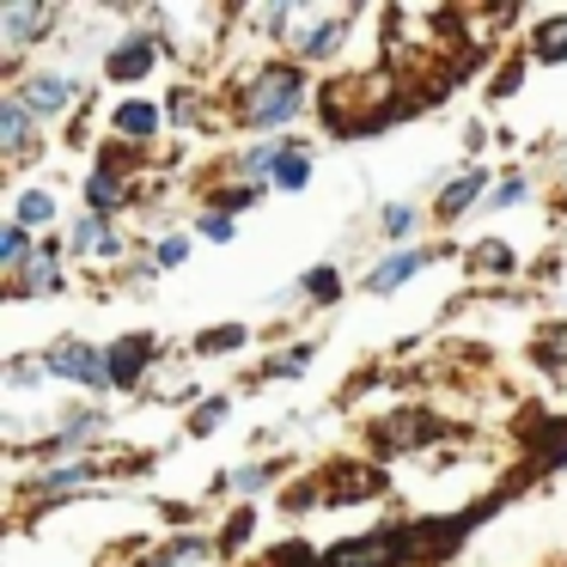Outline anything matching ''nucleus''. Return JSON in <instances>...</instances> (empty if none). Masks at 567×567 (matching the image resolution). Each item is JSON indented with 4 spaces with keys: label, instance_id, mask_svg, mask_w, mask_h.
Wrapping results in <instances>:
<instances>
[{
    "label": "nucleus",
    "instance_id": "f257e3e1",
    "mask_svg": "<svg viewBox=\"0 0 567 567\" xmlns=\"http://www.w3.org/2000/svg\"><path fill=\"white\" fill-rule=\"evenodd\" d=\"M299 104H306V74L299 68H262L245 86V99H238V123H250V128L293 123Z\"/></svg>",
    "mask_w": 567,
    "mask_h": 567
},
{
    "label": "nucleus",
    "instance_id": "f03ea898",
    "mask_svg": "<svg viewBox=\"0 0 567 567\" xmlns=\"http://www.w3.org/2000/svg\"><path fill=\"white\" fill-rule=\"evenodd\" d=\"M43 367H50V379L86 384V391H111V367H104V354L92 342H55L43 354Z\"/></svg>",
    "mask_w": 567,
    "mask_h": 567
},
{
    "label": "nucleus",
    "instance_id": "7ed1b4c3",
    "mask_svg": "<svg viewBox=\"0 0 567 567\" xmlns=\"http://www.w3.org/2000/svg\"><path fill=\"white\" fill-rule=\"evenodd\" d=\"M396 555H403V537H396V530H379V537H360V543L330 549L318 567H391Z\"/></svg>",
    "mask_w": 567,
    "mask_h": 567
},
{
    "label": "nucleus",
    "instance_id": "20e7f679",
    "mask_svg": "<svg viewBox=\"0 0 567 567\" xmlns=\"http://www.w3.org/2000/svg\"><path fill=\"white\" fill-rule=\"evenodd\" d=\"M50 25H55V7H19V0L13 7H0V43H7L13 55L31 50Z\"/></svg>",
    "mask_w": 567,
    "mask_h": 567
},
{
    "label": "nucleus",
    "instance_id": "39448f33",
    "mask_svg": "<svg viewBox=\"0 0 567 567\" xmlns=\"http://www.w3.org/2000/svg\"><path fill=\"white\" fill-rule=\"evenodd\" d=\"M31 141H38V116L25 111L19 92H7L0 99V147L13 153V159H31Z\"/></svg>",
    "mask_w": 567,
    "mask_h": 567
},
{
    "label": "nucleus",
    "instance_id": "423d86ee",
    "mask_svg": "<svg viewBox=\"0 0 567 567\" xmlns=\"http://www.w3.org/2000/svg\"><path fill=\"white\" fill-rule=\"evenodd\" d=\"M19 99H25L31 116H62L68 104L80 99V86H74V80H62V74H38V80H25V86H19Z\"/></svg>",
    "mask_w": 567,
    "mask_h": 567
},
{
    "label": "nucleus",
    "instance_id": "0eeeda50",
    "mask_svg": "<svg viewBox=\"0 0 567 567\" xmlns=\"http://www.w3.org/2000/svg\"><path fill=\"white\" fill-rule=\"evenodd\" d=\"M348 19L354 13H323L318 25H306V31H293V50L306 55V62H323V55H336V43H342V31H348Z\"/></svg>",
    "mask_w": 567,
    "mask_h": 567
},
{
    "label": "nucleus",
    "instance_id": "6e6552de",
    "mask_svg": "<svg viewBox=\"0 0 567 567\" xmlns=\"http://www.w3.org/2000/svg\"><path fill=\"white\" fill-rule=\"evenodd\" d=\"M55 257H62V245L55 238H43L38 257L19 269V293H62V275H55Z\"/></svg>",
    "mask_w": 567,
    "mask_h": 567
},
{
    "label": "nucleus",
    "instance_id": "1a4fd4ad",
    "mask_svg": "<svg viewBox=\"0 0 567 567\" xmlns=\"http://www.w3.org/2000/svg\"><path fill=\"white\" fill-rule=\"evenodd\" d=\"M421 269H427V250H396V257H384L379 269L367 275V287L372 293H391V287H403L409 275H421Z\"/></svg>",
    "mask_w": 567,
    "mask_h": 567
},
{
    "label": "nucleus",
    "instance_id": "9d476101",
    "mask_svg": "<svg viewBox=\"0 0 567 567\" xmlns=\"http://www.w3.org/2000/svg\"><path fill=\"white\" fill-rule=\"evenodd\" d=\"M153 62H159V50H153L147 38H128L123 50H111V62H104V74H111V80H141Z\"/></svg>",
    "mask_w": 567,
    "mask_h": 567
},
{
    "label": "nucleus",
    "instance_id": "9b49d317",
    "mask_svg": "<svg viewBox=\"0 0 567 567\" xmlns=\"http://www.w3.org/2000/svg\"><path fill=\"white\" fill-rule=\"evenodd\" d=\"M147 354H153L147 336H128V342H116L111 354H104V367H111V384H135V372L147 367Z\"/></svg>",
    "mask_w": 567,
    "mask_h": 567
},
{
    "label": "nucleus",
    "instance_id": "f8f14e48",
    "mask_svg": "<svg viewBox=\"0 0 567 567\" xmlns=\"http://www.w3.org/2000/svg\"><path fill=\"white\" fill-rule=\"evenodd\" d=\"M74 250L80 257H116V233L104 214H86V220L74 226Z\"/></svg>",
    "mask_w": 567,
    "mask_h": 567
},
{
    "label": "nucleus",
    "instance_id": "ddd939ff",
    "mask_svg": "<svg viewBox=\"0 0 567 567\" xmlns=\"http://www.w3.org/2000/svg\"><path fill=\"white\" fill-rule=\"evenodd\" d=\"M427 427H433L427 415H396V421H379V445H384V452H409V445L427 440Z\"/></svg>",
    "mask_w": 567,
    "mask_h": 567
},
{
    "label": "nucleus",
    "instance_id": "4468645a",
    "mask_svg": "<svg viewBox=\"0 0 567 567\" xmlns=\"http://www.w3.org/2000/svg\"><path fill=\"white\" fill-rule=\"evenodd\" d=\"M55 220V196L50 189H19V202H13V226H50Z\"/></svg>",
    "mask_w": 567,
    "mask_h": 567
},
{
    "label": "nucleus",
    "instance_id": "2eb2a0df",
    "mask_svg": "<svg viewBox=\"0 0 567 567\" xmlns=\"http://www.w3.org/2000/svg\"><path fill=\"white\" fill-rule=\"evenodd\" d=\"M116 135H128V141H153L159 135V111H153V104H123V111H116Z\"/></svg>",
    "mask_w": 567,
    "mask_h": 567
},
{
    "label": "nucleus",
    "instance_id": "dca6fc26",
    "mask_svg": "<svg viewBox=\"0 0 567 567\" xmlns=\"http://www.w3.org/2000/svg\"><path fill=\"white\" fill-rule=\"evenodd\" d=\"M482 189H488V177H482V172H470V177H457V184H452V189H445V196H440V214H445V220H452V214H464V208H470V202H476V196H482Z\"/></svg>",
    "mask_w": 567,
    "mask_h": 567
},
{
    "label": "nucleus",
    "instance_id": "f3484780",
    "mask_svg": "<svg viewBox=\"0 0 567 567\" xmlns=\"http://www.w3.org/2000/svg\"><path fill=\"white\" fill-rule=\"evenodd\" d=\"M38 257V250H31V233L25 226H7V233H0V269H25V262Z\"/></svg>",
    "mask_w": 567,
    "mask_h": 567
},
{
    "label": "nucleus",
    "instance_id": "a211bd4d",
    "mask_svg": "<svg viewBox=\"0 0 567 567\" xmlns=\"http://www.w3.org/2000/svg\"><path fill=\"white\" fill-rule=\"evenodd\" d=\"M86 202H92V214H111L116 202H123V184H116V172H111V165H99V172H92Z\"/></svg>",
    "mask_w": 567,
    "mask_h": 567
},
{
    "label": "nucleus",
    "instance_id": "6ab92c4d",
    "mask_svg": "<svg viewBox=\"0 0 567 567\" xmlns=\"http://www.w3.org/2000/svg\"><path fill=\"white\" fill-rule=\"evenodd\" d=\"M245 342H250L245 323H220V330L196 336V354H233V348H245Z\"/></svg>",
    "mask_w": 567,
    "mask_h": 567
},
{
    "label": "nucleus",
    "instance_id": "aec40b11",
    "mask_svg": "<svg viewBox=\"0 0 567 567\" xmlns=\"http://www.w3.org/2000/svg\"><path fill=\"white\" fill-rule=\"evenodd\" d=\"M275 184H281V189H306L311 184V159H306V153H293V147H281V159H275Z\"/></svg>",
    "mask_w": 567,
    "mask_h": 567
},
{
    "label": "nucleus",
    "instance_id": "412c9836",
    "mask_svg": "<svg viewBox=\"0 0 567 567\" xmlns=\"http://www.w3.org/2000/svg\"><path fill=\"white\" fill-rule=\"evenodd\" d=\"M38 379H50L43 354L38 360H7V384H13V391H38Z\"/></svg>",
    "mask_w": 567,
    "mask_h": 567
},
{
    "label": "nucleus",
    "instance_id": "4be33fe9",
    "mask_svg": "<svg viewBox=\"0 0 567 567\" xmlns=\"http://www.w3.org/2000/svg\"><path fill=\"white\" fill-rule=\"evenodd\" d=\"M80 482H92V470H86V464H68V470H43L38 488H43V494H68V488H80Z\"/></svg>",
    "mask_w": 567,
    "mask_h": 567
},
{
    "label": "nucleus",
    "instance_id": "5701e85b",
    "mask_svg": "<svg viewBox=\"0 0 567 567\" xmlns=\"http://www.w3.org/2000/svg\"><path fill=\"white\" fill-rule=\"evenodd\" d=\"M306 293L318 299V306H330V299H342V275H336V269H311L306 275Z\"/></svg>",
    "mask_w": 567,
    "mask_h": 567
},
{
    "label": "nucleus",
    "instance_id": "b1692460",
    "mask_svg": "<svg viewBox=\"0 0 567 567\" xmlns=\"http://www.w3.org/2000/svg\"><path fill=\"white\" fill-rule=\"evenodd\" d=\"M311 348H287V354H275L269 367H262V379H287V372H306Z\"/></svg>",
    "mask_w": 567,
    "mask_h": 567
},
{
    "label": "nucleus",
    "instance_id": "393cba45",
    "mask_svg": "<svg viewBox=\"0 0 567 567\" xmlns=\"http://www.w3.org/2000/svg\"><path fill=\"white\" fill-rule=\"evenodd\" d=\"M537 55H543V62H561V55H567V19H561V25H549V31L537 38Z\"/></svg>",
    "mask_w": 567,
    "mask_h": 567
},
{
    "label": "nucleus",
    "instance_id": "a878e982",
    "mask_svg": "<svg viewBox=\"0 0 567 567\" xmlns=\"http://www.w3.org/2000/svg\"><path fill=\"white\" fill-rule=\"evenodd\" d=\"M525 196H530V189H525V177H506V184L488 196V208H513V202H525Z\"/></svg>",
    "mask_w": 567,
    "mask_h": 567
},
{
    "label": "nucleus",
    "instance_id": "bb28decb",
    "mask_svg": "<svg viewBox=\"0 0 567 567\" xmlns=\"http://www.w3.org/2000/svg\"><path fill=\"white\" fill-rule=\"evenodd\" d=\"M275 159H281V147H275V141H262V147L245 153V172H275Z\"/></svg>",
    "mask_w": 567,
    "mask_h": 567
},
{
    "label": "nucleus",
    "instance_id": "cd10ccee",
    "mask_svg": "<svg viewBox=\"0 0 567 567\" xmlns=\"http://www.w3.org/2000/svg\"><path fill=\"white\" fill-rule=\"evenodd\" d=\"M226 421V396H214V403H202L196 409V433H214Z\"/></svg>",
    "mask_w": 567,
    "mask_h": 567
},
{
    "label": "nucleus",
    "instance_id": "c85d7f7f",
    "mask_svg": "<svg viewBox=\"0 0 567 567\" xmlns=\"http://www.w3.org/2000/svg\"><path fill=\"white\" fill-rule=\"evenodd\" d=\"M262 482H269V464H250V470H238L233 476V488H245V494H257Z\"/></svg>",
    "mask_w": 567,
    "mask_h": 567
},
{
    "label": "nucleus",
    "instance_id": "c756f323",
    "mask_svg": "<svg viewBox=\"0 0 567 567\" xmlns=\"http://www.w3.org/2000/svg\"><path fill=\"white\" fill-rule=\"evenodd\" d=\"M202 238H233V220H226V214H202Z\"/></svg>",
    "mask_w": 567,
    "mask_h": 567
},
{
    "label": "nucleus",
    "instance_id": "7c9ffc66",
    "mask_svg": "<svg viewBox=\"0 0 567 567\" xmlns=\"http://www.w3.org/2000/svg\"><path fill=\"white\" fill-rule=\"evenodd\" d=\"M409 220H415L409 208H384V233H391V238H403V233H409Z\"/></svg>",
    "mask_w": 567,
    "mask_h": 567
},
{
    "label": "nucleus",
    "instance_id": "2f4dec72",
    "mask_svg": "<svg viewBox=\"0 0 567 567\" xmlns=\"http://www.w3.org/2000/svg\"><path fill=\"white\" fill-rule=\"evenodd\" d=\"M172 116H177V123H196V99H189V92H177V99H172Z\"/></svg>",
    "mask_w": 567,
    "mask_h": 567
},
{
    "label": "nucleus",
    "instance_id": "473e14b6",
    "mask_svg": "<svg viewBox=\"0 0 567 567\" xmlns=\"http://www.w3.org/2000/svg\"><path fill=\"white\" fill-rule=\"evenodd\" d=\"M184 238H165V245H159V262H165V269H172V262H184Z\"/></svg>",
    "mask_w": 567,
    "mask_h": 567
},
{
    "label": "nucleus",
    "instance_id": "72a5a7b5",
    "mask_svg": "<svg viewBox=\"0 0 567 567\" xmlns=\"http://www.w3.org/2000/svg\"><path fill=\"white\" fill-rule=\"evenodd\" d=\"M257 196H262V189H257V184H245V189H233V196H226V208H250Z\"/></svg>",
    "mask_w": 567,
    "mask_h": 567
},
{
    "label": "nucleus",
    "instance_id": "f704fd0d",
    "mask_svg": "<svg viewBox=\"0 0 567 567\" xmlns=\"http://www.w3.org/2000/svg\"><path fill=\"white\" fill-rule=\"evenodd\" d=\"M153 567H177V561H153Z\"/></svg>",
    "mask_w": 567,
    "mask_h": 567
}]
</instances>
